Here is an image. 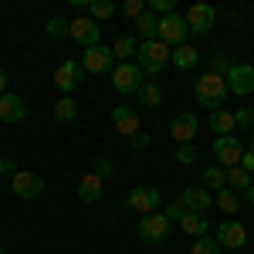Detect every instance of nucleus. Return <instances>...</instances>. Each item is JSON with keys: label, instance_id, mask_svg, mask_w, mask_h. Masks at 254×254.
Returning a JSON list of instances; mask_svg holds the SVG:
<instances>
[{"label": "nucleus", "instance_id": "a18cd8bd", "mask_svg": "<svg viewBox=\"0 0 254 254\" xmlns=\"http://www.w3.org/2000/svg\"><path fill=\"white\" fill-rule=\"evenodd\" d=\"M251 153H254V132H251Z\"/></svg>", "mask_w": 254, "mask_h": 254}, {"label": "nucleus", "instance_id": "e433bc0d", "mask_svg": "<svg viewBox=\"0 0 254 254\" xmlns=\"http://www.w3.org/2000/svg\"><path fill=\"white\" fill-rule=\"evenodd\" d=\"M234 126L254 129V109H237V112H234Z\"/></svg>", "mask_w": 254, "mask_h": 254}, {"label": "nucleus", "instance_id": "f257e3e1", "mask_svg": "<svg viewBox=\"0 0 254 254\" xmlns=\"http://www.w3.org/2000/svg\"><path fill=\"white\" fill-rule=\"evenodd\" d=\"M227 95H231V92H227V81L220 78V75H214V71H207V75H200V78L193 81V98L203 109H210V112L224 109V98Z\"/></svg>", "mask_w": 254, "mask_h": 254}, {"label": "nucleus", "instance_id": "bb28decb", "mask_svg": "<svg viewBox=\"0 0 254 254\" xmlns=\"http://www.w3.org/2000/svg\"><path fill=\"white\" fill-rule=\"evenodd\" d=\"M203 190H227V173L220 170V166H207L203 170Z\"/></svg>", "mask_w": 254, "mask_h": 254}, {"label": "nucleus", "instance_id": "a211bd4d", "mask_svg": "<svg viewBox=\"0 0 254 254\" xmlns=\"http://www.w3.org/2000/svg\"><path fill=\"white\" fill-rule=\"evenodd\" d=\"M27 119V102L14 92H3L0 95V122H10V126H17Z\"/></svg>", "mask_w": 254, "mask_h": 254}, {"label": "nucleus", "instance_id": "ddd939ff", "mask_svg": "<svg viewBox=\"0 0 254 254\" xmlns=\"http://www.w3.org/2000/svg\"><path fill=\"white\" fill-rule=\"evenodd\" d=\"M68 38H75L81 44V51H85V48H95L98 44L102 27H98L92 17H75V20H68Z\"/></svg>", "mask_w": 254, "mask_h": 254}, {"label": "nucleus", "instance_id": "9b49d317", "mask_svg": "<svg viewBox=\"0 0 254 254\" xmlns=\"http://www.w3.org/2000/svg\"><path fill=\"white\" fill-rule=\"evenodd\" d=\"M217 244H220V248H231V251L244 248V244H248V227H244L241 220H234V217L220 220V224H217Z\"/></svg>", "mask_w": 254, "mask_h": 254}, {"label": "nucleus", "instance_id": "ea45409f", "mask_svg": "<svg viewBox=\"0 0 254 254\" xmlns=\"http://www.w3.org/2000/svg\"><path fill=\"white\" fill-rule=\"evenodd\" d=\"M17 170H20V166H17V163H14L10 156H0V176H7V180H10V176L17 173Z\"/></svg>", "mask_w": 254, "mask_h": 254}, {"label": "nucleus", "instance_id": "5701e85b", "mask_svg": "<svg viewBox=\"0 0 254 254\" xmlns=\"http://www.w3.org/2000/svg\"><path fill=\"white\" fill-rule=\"evenodd\" d=\"M136 102L142 109H156V105H163V88H159L156 81H142L136 92Z\"/></svg>", "mask_w": 254, "mask_h": 254}, {"label": "nucleus", "instance_id": "6e6552de", "mask_svg": "<svg viewBox=\"0 0 254 254\" xmlns=\"http://www.w3.org/2000/svg\"><path fill=\"white\" fill-rule=\"evenodd\" d=\"M126 207L146 217V214H156L159 207H163V196H159L156 187H136V190L126 193Z\"/></svg>", "mask_w": 254, "mask_h": 254}, {"label": "nucleus", "instance_id": "f3484780", "mask_svg": "<svg viewBox=\"0 0 254 254\" xmlns=\"http://www.w3.org/2000/svg\"><path fill=\"white\" fill-rule=\"evenodd\" d=\"M112 126H116L119 136H136L139 129H142V122H139V112L132 109V105H116L112 109Z\"/></svg>", "mask_w": 254, "mask_h": 254}, {"label": "nucleus", "instance_id": "aec40b11", "mask_svg": "<svg viewBox=\"0 0 254 254\" xmlns=\"http://www.w3.org/2000/svg\"><path fill=\"white\" fill-rule=\"evenodd\" d=\"M176 224H180V231H183V234L193 237V241H196V237H203V234H210V220H207L203 214H190V210H187Z\"/></svg>", "mask_w": 254, "mask_h": 254}, {"label": "nucleus", "instance_id": "423d86ee", "mask_svg": "<svg viewBox=\"0 0 254 254\" xmlns=\"http://www.w3.org/2000/svg\"><path fill=\"white\" fill-rule=\"evenodd\" d=\"M170 231H173V224L163 217V210H156V214H146L142 220H139L136 234L146 241V244H163L166 237H170Z\"/></svg>", "mask_w": 254, "mask_h": 254}, {"label": "nucleus", "instance_id": "1a4fd4ad", "mask_svg": "<svg viewBox=\"0 0 254 254\" xmlns=\"http://www.w3.org/2000/svg\"><path fill=\"white\" fill-rule=\"evenodd\" d=\"M10 190H14L17 200H38L44 193V176L31 173V170H17L10 176Z\"/></svg>", "mask_w": 254, "mask_h": 254}, {"label": "nucleus", "instance_id": "4be33fe9", "mask_svg": "<svg viewBox=\"0 0 254 254\" xmlns=\"http://www.w3.org/2000/svg\"><path fill=\"white\" fill-rule=\"evenodd\" d=\"M196 61H200V51H196L193 44H180L173 55H170V64H173V68H180V71H190Z\"/></svg>", "mask_w": 254, "mask_h": 254}, {"label": "nucleus", "instance_id": "0eeeda50", "mask_svg": "<svg viewBox=\"0 0 254 254\" xmlns=\"http://www.w3.org/2000/svg\"><path fill=\"white\" fill-rule=\"evenodd\" d=\"M224 81H227V92L231 95H254V64H248V61H234V68L224 75Z\"/></svg>", "mask_w": 254, "mask_h": 254}, {"label": "nucleus", "instance_id": "7c9ffc66", "mask_svg": "<svg viewBox=\"0 0 254 254\" xmlns=\"http://www.w3.org/2000/svg\"><path fill=\"white\" fill-rule=\"evenodd\" d=\"M214 200H217V207H220L224 214H237V210H241V193H234V190H220Z\"/></svg>", "mask_w": 254, "mask_h": 254}, {"label": "nucleus", "instance_id": "f8f14e48", "mask_svg": "<svg viewBox=\"0 0 254 254\" xmlns=\"http://www.w3.org/2000/svg\"><path fill=\"white\" fill-rule=\"evenodd\" d=\"M183 20H187V31L207 34V31L214 27V20H217V10L210 7V3H190L187 14H183Z\"/></svg>", "mask_w": 254, "mask_h": 254}, {"label": "nucleus", "instance_id": "39448f33", "mask_svg": "<svg viewBox=\"0 0 254 254\" xmlns=\"http://www.w3.org/2000/svg\"><path fill=\"white\" fill-rule=\"evenodd\" d=\"M142 81L146 78H142L136 61H126V64H116V68H112V88H116L119 95H136Z\"/></svg>", "mask_w": 254, "mask_h": 254}, {"label": "nucleus", "instance_id": "c756f323", "mask_svg": "<svg viewBox=\"0 0 254 254\" xmlns=\"http://www.w3.org/2000/svg\"><path fill=\"white\" fill-rule=\"evenodd\" d=\"M190 254H224V248L217 244V237L203 234V237H196L193 244H190Z\"/></svg>", "mask_w": 254, "mask_h": 254}, {"label": "nucleus", "instance_id": "4468645a", "mask_svg": "<svg viewBox=\"0 0 254 254\" xmlns=\"http://www.w3.org/2000/svg\"><path fill=\"white\" fill-rule=\"evenodd\" d=\"M81 78H85V71H81V64H78L75 58L61 61V64H58V71H55V85H58L64 95L78 92V88H81Z\"/></svg>", "mask_w": 254, "mask_h": 254}, {"label": "nucleus", "instance_id": "f704fd0d", "mask_svg": "<svg viewBox=\"0 0 254 254\" xmlns=\"http://www.w3.org/2000/svg\"><path fill=\"white\" fill-rule=\"evenodd\" d=\"M149 14H156V17L173 14V0H149Z\"/></svg>", "mask_w": 254, "mask_h": 254}, {"label": "nucleus", "instance_id": "dca6fc26", "mask_svg": "<svg viewBox=\"0 0 254 254\" xmlns=\"http://www.w3.org/2000/svg\"><path fill=\"white\" fill-rule=\"evenodd\" d=\"M196 129H200V122H196L193 112H176L173 122H170V136L176 139V146H187V142H193Z\"/></svg>", "mask_w": 254, "mask_h": 254}, {"label": "nucleus", "instance_id": "b1692460", "mask_svg": "<svg viewBox=\"0 0 254 254\" xmlns=\"http://www.w3.org/2000/svg\"><path fill=\"white\" fill-rule=\"evenodd\" d=\"M139 51V44L132 34H122V38H116V44H112V55L119 58V64H126V61H132Z\"/></svg>", "mask_w": 254, "mask_h": 254}, {"label": "nucleus", "instance_id": "2f4dec72", "mask_svg": "<svg viewBox=\"0 0 254 254\" xmlns=\"http://www.w3.org/2000/svg\"><path fill=\"white\" fill-rule=\"evenodd\" d=\"M44 34H48L51 41L68 38V20H64V17H51L48 24H44Z\"/></svg>", "mask_w": 254, "mask_h": 254}, {"label": "nucleus", "instance_id": "58836bf2", "mask_svg": "<svg viewBox=\"0 0 254 254\" xmlns=\"http://www.w3.org/2000/svg\"><path fill=\"white\" fill-rule=\"evenodd\" d=\"M183 214H187V210L180 207V200H173V203H166V207H163V217H166L170 224H173V220H180Z\"/></svg>", "mask_w": 254, "mask_h": 254}, {"label": "nucleus", "instance_id": "a19ab883", "mask_svg": "<svg viewBox=\"0 0 254 254\" xmlns=\"http://www.w3.org/2000/svg\"><path fill=\"white\" fill-rule=\"evenodd\" d=\"M146 146H149V136H146V132L139 129L136 136H132V149H146Z\"/></svg>", "mask_w": 254, "mask_h": 254}, {"label": "nucleus", "instance_id": "a878e982", "mask_svg": "<svg viewBox=\"0 0 254 254\" xmlns=\"http://www.w3.org/2000/svg\"><path fill=\"white\" fill-rule=\"evenodd\" d=\"M78 116V105H75V98L71 95H61L55 102V122H75Z\"/></svg>", "mask_w": 254, "mask_h": 254}, {"label": "nucleus", "instance_id": "c03bdc74", "mask_svg": "<svg viewBox=\"0 0 254 254\" xmlns=\"http://www.w3.org/2000/svg\"><path fill=\"white\" fill-rule=\"evenodd\" d=\"M244 200H248V203H251V207H254V183H251V187H248V190H244Z\"/></svg>", "mask_w": 254, "mask_h": 254}, {"label": "nucleus", "instance_id": "cd10ccee", "mask_svg": "<svg viewBox=\"0 0 254 254\" xmlns=\"http://www.w3.org/2000/svg\"><path fill=\"white\" fill-rule=\"evenodd\" d=\"M156 27H159V17L156 14H142V17H136V31H139V38L142 41H156Z\"/></svg>", "mask_w": 254, "mask_h": 254}, {"label": "nucleus", "instance_id": "7ed1b4c3", "mask_svg": "<svg viewBox=\"0 0 254 254\" xmlns=\"http://www.w3.org/2000/svg\"><path fill=\"white\" fill-rule=\"evenodd\" d=\"M190 38V31H187V20L183 14H166V17H159V27H156V41H163L166 48H180V44H187Z\"/></svg>", "mask_w": 254, "mask_h": 254}, {"label": "nucleus", "instance_id": "49530a36", "mask_svg": "<svg viewBox=\"0 0 254 254\" xmlns=\"http://www.w3.org/2000/svg\"><path fill=\"white\" fill-rule=\"evenodd\" d=\"M0 254H7V251H3V248H0Z\"/></svg>", "mask_w": 254, "mask_h": 254}, {"label": "nucleus", "instance_id": "473e14b6", "mask_svg": "<svg viewBox=\"0 0 254 254\" xmlns=\"http://www.w3.org/2000/svg\"><path fill=\"white\" fill-rule=\"evenodd\" d=\"M231 68H234L231 55H210V71H214V75H220V78H224Z\"/></svg>", "mask_w": 254, "mask_h": 254}, {"label": "nucleus", "instance_id": "c9c22d12", "mask_svg": "<svg viewBox=\"0 0 254 254\" xmlns=\"http://www.w3.org/2000/svg\"><path fill=\"white\" fill-rule=\"evenodd\" d=\"M122 14H126V17H142V14H146V7H142V0H126V3H122Z\"/></svg>", "mask_w": 254, "mask_h": 254}, {"label": "nucleus", "instance_id": "c85d7f7f", "mask_svg": "<svg viewBox=\"0 0 254 254\" xmlns=\"http://www.w3.org/2000/svg\"><path fill=\"white\" fill-rule=\"evenodd\" d=\"M85 10H88V17L98 24V20H109L112 14H116V3H112V0H88Z\"/></svg>", "mask_w": 254, "mask_h": 254}, {"label": "nucleus", "instance_id": "4c0bfd02", "mask_svg": "<svg viewBox=\"0 0 254 254\" xmlns=\"http://www.w3.org/2000/svg\"><path fill=\"white\" fill-rule=\"evenodd\" d=\"M92 173H98L102 180H105V176L116 173V166H112V159H109V156H102V159H95V170H92Z\"/></svg>", "mask_w": 254, "mask_h": 254}, {"label": "nucleus", "instance_id": "72a5a7b5", "mask_svg": "<svg viewBox=\"0 0 254 254\" xmlns=\"http://www.w3.org/2000/svg\"><path fill=\"white\" fill-rule=\"evenodd\" d=\"M176 159H180L183 166L196 163V146H193V142H187V146H176Z\"/></svg>", "mask_w": 254, "mask_h": 254}, {"label": "nucleus", "instance_id": "9d476101", "mask_svg": "<svg viewBox=\"0 0 254 254\" xmlns=\"http://www.w3.org/2000/svg\"><path fill=\"white\" fill-rule=\"evenodd\" d=\"M241 156H244V146H241L237 136H217L214 139V159L220 163V170L241 166Z\"/></svg>", "mask_w": 254, "mask_h": 254}, {"label": "nucleus", "instance_id": "6ab92c4d", "mask_svg": "<svg viewBox=\"0 0 254 254\" xmlns=\"http://www.w3.org/2000/svg\"><path fill=\"white\" fill-rule=\"evenodd\" d=\"M102 193H105V180L98 173H85L78 180V200L81 203H95Z\"/></svg>", "mask_w": 254, "mask_h": 254}, {"label": "nucleus", "instance_id": "393cba45", "mask_svg": "<svg viewBox=\"0 0 254 254\" xmlns=\"http://www.w3.org/2000/svg\"><path fill=\"white\" fill-rule=\"evenodd\" d=\"M227 173V190H234V193H244L248 187H251V173L244 170V166H231V170H224Z\"/></svg>", "mask_w": 254, "mask_h": 254}, {"label": "nucleus", "instance_id": "20e7f679", "mask_svg": "<svg viewBox=\"0 0 254 254\" xmlns=\"http://www.w3.org/2000/svg\"><path fill=\"white\" fill-rule=\"evenodd\" d=\"M81 71L85 75H105V71H112L116 68V55H112V48H105V44H95V48H85L81 51Z\"/></svg>", "mask_w": 254, "mask_h": 254}, {"label": "nucleus", "instance_id": "2eb2a0df", "mask_svg": "<svg viewBox=\"0 0 254 254\" xmlns=\"http://www.w3.org/2000/svg\"><path fill=\"white\" fill-rule=\"evenodd\" d=\"M180 207L183 210H190V214H203V210H210L214 207V193L210 190H203V187H187V190H180Z\"/></svg>", "mask_w": 254, "mask_h": 254}, {"label": "nucleus", "instance_id": "412c9836", "mask_svg": "<svg viewBox=\"0 0 254 254\" xmlns=\"http://www.w3.org/2000/svg\"><path fill=\"white\" fill-rule=\"evenodd\" d=\"M207 126H210V132H214V136H231V132H234V112L217 109V112L207 116Z\"/></svg>", "mask_w": 254, "mask_h": 254}, {"label": "nucleus", "instance_id": "37998d69", "mask_svg": "<svg viewBox=\"0 0 254 254\" xmlns=\"http://www.w3.org/2000/svg\"><path fill=\"white\" fill-rule=\"evenodd\" d=\"M3 92H7V71L0 68V95H3Z\"/></svg>", "mask_w": 254, "mask_h": 254}, {"label": "nucleus", "instance_id": "f03ea898", "mask_svg": "<svg viewBox=\"0 0 254 254\" xmlns=\"http://www.w3.org/2000/svg\"><path fill=\"white\" fill-rule=\"evenodd\" d=\"M170 48L163 41H139V51H136V64L142 75H156L170 64Z\"/></svg>", "mask_w": 254, "mask_h": 254}, {"label": "nucleus", "instance_id": "79ce46f5", "mask_svg": "<svg viewBox=\"0 0 254 254\" xmlns=\"http://www.w3.org/2000/svg\"><path fill=\"white\" fill-rule=\"evenodd\" d=\"M241 166H244L248 173H254V153H251V149H248V153L241 156Z\"/></svg>", "mask_w": 254, "mask_h": 254}]
</instances>
